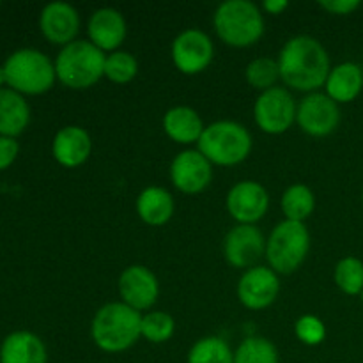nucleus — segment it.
<instances>
[{
    "label": "nucleus",
    "instance_id": "21",
    "mask_svg": "<svg viewBox=\"0 0 363 363\" xmlns=\"http://www.w3.org/2000/svg\"><path fill=\"white\" fill-rule=\"evenodd\" d=\"M325 89L326 96H330L337 105L351 103L358 98L363 89V67L354 62H342L332 67Z\"/></svg>",
    "mask_w": 363,
    "mask_h": 363
},
{
    "label": "nucleus",
    "instance_id": "37",
    "mask_svg": "<svg viewBox=\"0 0 363 363\" xmlns=\"http://www.w3.org/2000/svg\"><path fill=\"white\" fill-rule=\"evenodd\" d=\"M362 202H363V191H362Z\"/></svg>",
    "mask_w": 363,
    "mask_h": 363
},
{
    "label": "nucleus",
    "instance_id": "14",
    "mask_svg": "<svg viewBox=\"0 0 363 363\" xmlns=\"http://www.w3.org/2000/svg\"><path fill=\"white\" fill-rule=\"evenodd\" d=\"M280 293L279 275L266 266H254L241 275L238 298L250 311H262L275 303Z\"/></svg>",
    "mask_w": 363,
    "mask_h": 363
},
{
    "label": "nucleus",
    "instance_id": "2",
    "mask_svg": "<svg viewBox=\"0 0 363 363\" xmlns=\"http://www.w3.org/2000/svg\"><path fill=\"white\" fill-rule=\"evenodd\" d=\"M142 314L123 301H112L99 308L91 323V337L105 353H123L142 337Z\"/></svg>",
    "mask_w": 363,
    "mask_h": 363
},
{
    "label": "nucleus",
    "instance_id": "28",
    "mask_svg": "<svg viewBox=\"0 0 363 363\" xmlns=\"http://www.w3.org/2000/svg\"><path fill=\"white\" fill-rule=\"evenodd\" d=\"M245 77L250 87L257 89V91H268V89L277 87V82L280 80V69L279 62L269 57H259L254 59L245 69Z\"/></svg>",
    "mask_w": 363,
    "mask_h": 363
},
{
    "label": "nucleus",
    "instance_id": "20",
    "mask_svg": "<svg viewBox=\"0 0 363 363\" xmlns=\"http://www.w3.org/2000/svg\"><path fill=\"white\" fill-rule=\"evenodd\" d=\"M0 363H46V347L35 333L13 332L0 346Z\"/></svg>",
    "mask_w": 363,
    "mask_h": 363
},
{
    "label": "nucleus",
    "instance_id": "31",
    "mask_svg": "<svg viewBox=\"0 0 363 363\" xmlns=\"http://www.w3.org/2000/svg\"><path fill=\"white\" fill-rule=\"evenodd\" d=\"M294 333L305 346H319L326 337L325 323L315 315H301L294 325Z\"/></svg>",
    "mask_w": 363,
    "mask_h": 363
},
{
    "label": "nucleus",
    "instance_id": "22",
    "mask_svg": "<svg viewBox=\"0 0 363 363\" xmlns=\"http://www.w3.org/2000/svg\"><path fill=\"white\" fill-rule=\"evenodd\" d=\"M137 215L147 225H165L174 215L172 195L162 186H147L137 197Z\"/></svg>",
    "mask_w": 363,
    "mask_h": 363
},
{
    "label": "nucleus",
    "instance_id": "24",
    "mask_svg": "<svg viewBox=\"0 0 363 363\" xmlns=\"http://www.w3.org/2000/svg\"><path fill=\"white\" fill-rule=\"evenodd\" d=\"M282 211L286 215V220L291 222H301L303 223L308 216L314 213L315 208V197L314 191L307 186V184H291L282 195Z\"/></svg>",
    "mask_w": 363,
    "mask_h": 363
},
{
    "label": "nucleus",
    "instance_id": "3",
    "mask_svg": "<svg viewBox=\"0 0 363 363\" xmlns=\"http://www.w3.org/2000/svg\"><path fill=\"white\" fill-rule=\"evenodd\" d=\"M213 25L218 38L234 48H248L264 34L261 9L248 0H227L220 4L213 16Z\"/></svg>",
    "mask_w": 363,
    "mask_h": 363
},
{
    "label": "nucleus",
    "instance_id": "5",
    "mask_svg": "<svg viewBox=\"0 0 363 363\" xmlns=\"http://www.w3.org/2000/svg\"><path fill=\"white\" fill-rule=\"evenodd\" d=\"M199 151L211 162V165L234 167L245 162L252 151V135L243 124L234 121H216L204 128Z\"/></svg>",
    "mask_w": 363,
    "mask_h": 363
},
{
    "label": "nucleus",
    "instance_id": "19",
    "mask_svg": "<svg viewBox=\"0 0 363 363\" xmlns=\"http://www.w3.org/2000/svg\"><path fill=\"white\" fill-rule=\"evenodd\" d=\"M204 123L191 106H174L163 116V131L176 144H197L204 133Z\"/></svg>",
    "mask_w": 363,
    "mask_h": 363
},
{
    "label": "nucleus",
    "instance_id": "30",
    "mask_svg": "<svg viewBox=\"0 0 363 363\" xmlns=\"http://www.w3.org/2000/svg\"><path fill=\"white\" fill-rule=\"evenodd\" d=\"M138 73V62L130 52H112L105 60V78L117 85L130 84Z\"/></svg>",
    "mask_w": 363,
    "mask_h": 363
},
{
    "label": "nucleus",
    "instance_id": "6",
    "mask_svg": "<svg viewBox=\"0 0 363 363\" xmlns=\"http://www.w3.org/2000/svg\"><path fill=\"white\" fill-rule=\"evenodd\" d=\"M7 85L20 94H43L55 84V62L34 48H21L4 62Z\"/></svg>",
    "mask_w": 363,
    "mask_h": 363
},
{
    "label": "nucleus",
    "instance_id": "33",
    "mask_svg": "<svg viewBox=\"0 0 363 363\" xmlns=\"http://www.w3.org/2000/svg\"><path fill=\"white\" fill-rule=\"evenodd\" d=\"M18 152H20V145H18L16 138L0 135V170L7 169L16 160Z\"/></svg>",
    "mask_w": 363,
    "mask_h": 363
},
{
    "label": "nucleus",
    "instance_id": "10",
    "mask_svg": "<svg viewBox=\"0 0 363 363\" xmlns=\"http://www.w3.org/2000/svg\"><path fill=\"white\" fill-rule=\"evenodd\" d=\"M215 46L206 32L186 28L172 43L174 66L183 74H199L213 62Z\"/></svg>",
    "mask_w": 363,
    "mask_h": 363
},
{
    "label": "nucleus",
    "instance_id": "7",
    "mask_svg": "<svg viewBox=\"0 0 363 363\" xmlns=\"http://www.w3.org/2000/svg\"><path fill=\"white\" fill-rule=\"evenodd\" d=\"M311 250V234L305 223L284 220L266 241V259L277 275H291L307 259Z\"/></svg>",
    "mask_w": 363,
    "mask_h": 363
},
{
    "label": "nucleus",
    "instance_id": "26",
    "mask_svg": "<svg viewBox=\"0 0 363 363\" xmlns=\"http://www.w3.org/2000/svg\"><path fill=\"white\" fill-rule=\"evenodd\" d=\"M234 363H279V351L264 337H248L234 351Z\"/></svg>",
    "mask_w": 363,
    "mask_h": 363
},
{
    "label": "nucleus",
    "instance_id": "9",
    "mask_svg": "<svg viewBox=\"0 0 363 363\" xmlns=\"http://www.w3.org/2000/svg\"><path fill=\"white\" fill-rule=\"evenodd\" d=\"M296 123L311 137H326L339 128L340 108L330 96L311 92L298 105Z\"/></svg>",
    "mask_w": 363,
    "mask_h": 363
},
{
    "label": "nucleus",
    "instance_id": "27",
    "mask_svg": "<svg viewBox=\"0 0 363 363\" xmlns=\"http://www.w3.org/2000/svg\"><path fill=\"white\" fill-rule=\"evenodd\" d=\"M333 280H335V286L342 293L350 294V296L362 294L363 262L358 257H353V255L340 259L335 266V272H333Z\"/></svg>",
    "mask_w": 363,
    "mask_h": 363
},
{
    "label": "nucleus",
    "instance_id": "18",
    "mask_svg": "<svg viewBox=\"0 0 363 363\" xmlns=\"http://www.w3.org/2000/svg\"><path fill=\"white\" fill-rule=\"evenodd\" d=\"M91 135L80 126H64L53 137V158L67 169H77V167L84 165L91 156Z\"/></svg>",
    "mask_w": 363,
    "mask_h": 363
},
{
    "label": "nucleus",
    "instance_id": "23",
    "mask_svg": "<svg viewBox=\"0 0 363 363\" xmlns=\"http://www.w3.org/2000/svg\"><path fill=\"white\" fill-rule=\"evenodd\" d=\"M30 108L20 92L13 89H0V135L16 137L27 128Z\"/></svg>",
    "mask_w": 363,
    "mask_h": 363
},
{
    "label": "nucleus",
    "instance_id": "25",
    "mask_svg": "<svg viewBox=\"0 0 363 363\" xmlns=\"http://www.w3.org/2000/svg\"><path fill=\"white\" fill-rule=\"evenodd\" d=\"M188 363H234V351L220 337H204L191 346Z\"/></svg>",
    "mask_w": 363,
    "mask_h": 363
},
{
    "label": "nucleus",
    "instance_id": "1",
    "mask_svg": "<svg viewBox=\"0 0 363 363\" xmlns=\"http://www.w3.org/2000/svg\"><path fill=\"white\" fill-rule=\"evenodd\" d=\"M280 80L289 89L314 92L325 87L330 71V57L325 46L311 35H294L279 53Z\"/></svg>",
    "mask_w": 363,
    "mask_h": 363
},
{
    "label": "nucleus",
    "instance_id": "34",
    "mask_svg": "<svg viewBox=\"0 0 363 363\" xmlns=\"http://www.w3.org/2000/svg\"><path fill=\"white\" fill-rule=\"evenodd\" d=\"M287 7H289V2H287V0H266V2L262 4V9L268 14H273V16L282 14Z\"/></svg>",
    "mask_w": 363,
    "mask_h": 363
},
{
    "label": "nucleus",
    "instance_id": "15",
    "mask_svg": "<svg viewBox=\"0 0 363 363\" xmlns=\"http://www.w3.org/2000/svg\"><path fill=\"white\" fill-rule=\"evenodd\" d=\"M121 301L137 312L147 311L156 303L160 284L155 273L142 264L128 266L119 277Z\"/></svg>",
    "mask_w": 363,
    "mask_h": 363
},
{
    "label": "nucleus",
    "instance_id": "36",
    "mask_svg": "<svg viewBox=\"0 0 363 363\" xmlns=\"http://www.w3.org/2000/svg\"><path fill=\"white\" fill-rule=\"evenodd\" d=\"M360 296H362V301H363V291H362V294H360Z\"/></svg>",
    "mask_w": 363,
    "mask_h": 363
},
{
    "label": "nucleus",
    "instance_id": "8",
    "mask_svg": "<svg viewBox=\"0 0 363 363\" xmlns=\"http://www.w3.org/2000/svg\"><path fill=\"white\" fill-rule=\"evenodd\" d=\"M298 106L293 94L284 87L261 92L254 105L255 124L268 135H282L296 121Z\"/></svg>",
    "mask_w": 363,
    "mask_h": 363
},
{
    "label": "nucleus",
    "instance_id": "35",
    "mask_svg": "<svg viewBox=\"0 0 363 363\" xmlns=\"http://www.w3.org/2000/svg\"><path fill=\"white\" fill-rule=\"evenodd\" d=\"M4 84H7V77H6V69H4V66H0V89H2Z\"/></svg>",
    "mask_w": 363,
    "mask_h": 363
},
{
    "label": "nucleus",
    "instance_id": "13",
    "mask_svg": "<svg viewBox=\"0 0 363 363\" xmlns=\"http://www.w3.org/2000/svg\"><path fill=\"white\" fill-rule=\"evenodd\" d=\"M266 255V240L255 225H241L227 233L223 240V257L234 268H254L255 262Z\"/></svg>",
    "mask_w": 363,
    "mask_h": 363
},
{
    "label": "nucleus",
    "instance_id": "29",
    "mask_svg": "<svg viewBox=\"0 0 363 363\" xmlns=\"http://www.w3.org/2000/svg\"><path fill=\"white\" fill-rule=\"evenodd\" d=\"M140 330L142 337H144L147 342L163 344L167 342V340L172 339L174 330H176V323H174L172 315H169L167 312L155 311L142 315Z\"/></svg>",
    "mask_w": 363,
    "mask_h": 363
},
{
    "label": "nucleus",
    "instance_id": "12",
    "mask_svg": "<svg viewBox=\"0 0 363 363\" xmlns=\"http://www.w3.org/2000/svg\"><path fill=\"white\" fill-rule=\"evenodd\" d=\"M227 211L241 225H254L268 213L269 194L257 181H240L227 194Z\"/></svg>",
    "mask_w": 363,
    "mask_h": 363
},
{
    "label": "nucleus",
    "instance_id": "16",
    "mask_svg": "<svg viewBox=\"0 0 363 363\" xmlns=\"http://www.w3.org/2000/svg\"><path fill=\"white\" fill-rule=\"evenodd\" d=\"M39 28L43 35L53 45L66 46L77 41L80 30V16L73 6L66 2H50L43 7L39 16Z\"/></svg>",
    "mask_w": 363,
    "mask_h": 363
},
{
    "label": "nucleus",
    "instance_id": "32",
    "mask_svg": "<svg viewBox=\"0 0 363 363\" xmlns=\"http://www.w3.org/2000/svg\"><path fill=\"white\" fill-rule=\"evenodd\" d=\"M319 7L328 11L330 14L347 16L360 7V2L358 0H323V2H319Z\"/></svg>",
    "mask_w": 363,
    "mask_h": 363
},
{
    "label": "nucleus",
    "instance_id": "4",
    "mask_svg": "<svg viewBox=\"0 0 363 363\" xmlns=\"http://www.w3.org/2000/svg\"><path fill=\"white\" fill-rule=\"evenodd\" d=\"M105 52H101L98 46L91 41L77 39L62 46L57 55V78L69 89H89L105 77Z\"/></svg>",
    "mask_w": 363,
    "mask_h": 363
},
{
    "label": "nucleus",
    "instance_id": "17",
    "mask_svg": "<svg viewBox=\"0 0 363 363\" xmlns=\"http://www.w3.org/2000/svg\"><path fill=\"white\" fill-rule=\"evenodd\" d=\"M89 41L101 52H117L128 34L126 20L113 7H101L94 11L87 25Z\"/></svg>",
    "mask_w": 363,
    "mask_h": 363
},
{
    "label": "nucleus",
    "instance_id": "11",
    "mask_svg": "<svg viewBox=\"0 0 363 363\" xmlns=\"http://www.w3.org/2000/svg\"><path fill=\"white\" fill-rule=\"evenodd\" d=\"M170 179L183 194H201L211 184L213 165L199 149H186L170 163Z\"/></svg>",
    "mask_w": 363,
    "mask_h": 363
}]
</instances>
